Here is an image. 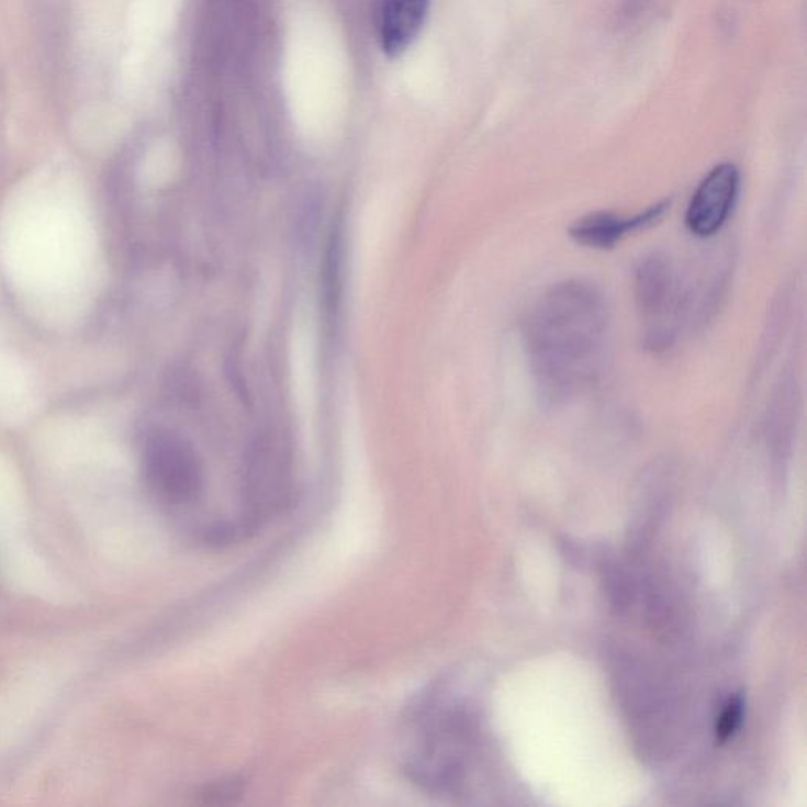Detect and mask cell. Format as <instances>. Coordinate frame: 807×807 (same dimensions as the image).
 Instances as JSON below:
<instances>
[{"mask_svg":"<svg viewBox=\"0 0 807 807\" xmlns=\"http://www.w3.org/2000/svg\"><path fill=\"white\" fill-rule=\"evenodd\" d=\"M609 330V307L592 282H559L539 296L524 324V347L542 400L567 403L599 379Z\"/></svg>","mask_w":807,"mask_h":807,"instance_id":"cell-1","label":"cell"},{"mask_svg":"<svg viewBox=\"0 0 807 807\" xmlns=\"http://www.w3.org/2000/svg\"><path fill=\"white\" fill-rule=\"evenodd\" d=\"M635 296L643 347L653 354L668 352L686 317L685 288L668 256L653 253L640 260Z\"/></svg>","mask_w":807,"mask_h":807,"instance_id":"cell-2","label":"cell"},{"mask_svg":"<svg viewBox=\"0 0 807 807\" xmlns=\"http://www.w3.org/2000/svg\"><path fill=\"white\" fill-rule=\"evenodd\" d=\"M144 473L159 501L172 508H187L204 494V466L197 450L172 433L152 434L143 451Z\"/></svg>","mask_w":807,"mask_h":807,"instance_id":"cell-3","label":"cell"},{"mask_svg":"<svg viewBox=\"0 0 807 807\" xmlns=\"http://www.w3.org/2000/svg\"><path fill=\"white\" fill-rule=\"evenodd\" d=\"M740 194V171L722 162L698 184L686 212V226L696 237L718 234L729 220Z\"/></svg>","mask_w":807,"mask_h":807,"instance_id":"cell-4","label":"cell"},{"mask_svg":"<svg viewBox=\"0 0 807 807\" xmlns=\"http://www.w3.org/2000/svg\"><path fill=\"white\" fill-rule=\"evenodd\" d=\"M671 202H658L646 212L637 213L635 216L615 215L610 212H595L575 221L571 226L570 235L578 244L589 248L609 249L631 233L646 229L657 223L668 212Z\"/></svg>","mask_w":807,"mask_h":807,"instance_id":"cell-5","label":"cell"},{"mask_svg":"<svg viewBox=\"0 0 807 807\" xmlns=\"http://www.w3.org/2000/svg\"><path fill=\"white\" fill-rule=\"evenodd\" d=\"M429 12V0H385L380 13L383 53L397 57L412 45Z\"/></svg>","mask_w":807,"mask_h":807,"instance_id":"cell-6","label":"cell"},{"mask_svg":"<svg viewBox=\"0 0 807 807\" xmlns=\"http://www.w3.org/2000/svg\"><path fill=\"white\" fill-rule=\"evenodd\" d=\"M744 715V705L741 697H733L727 702L726 708L722 709L721 716L716 722V737L719 741H727L735 732L738 727L741 726Z\"/></svg>","mask_w":807,"mask_h":807,"instance_id":"cell-7","label":"cell"}]
</instances>
